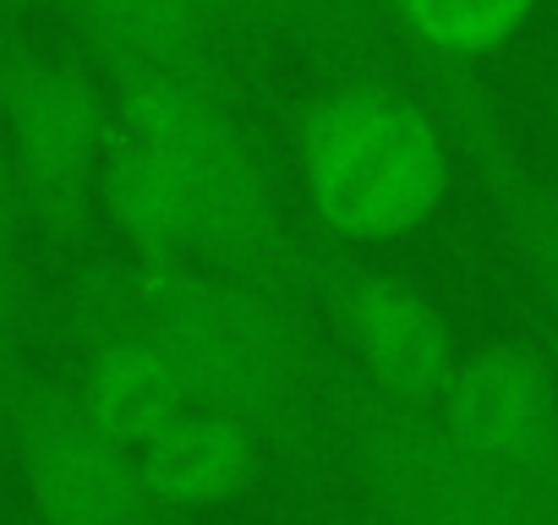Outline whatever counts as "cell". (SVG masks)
<instances>
[{"label":"cell","instance_id":"1","mask_svg":"<svg viewBox=\"0 0 558 525\" xmlns=\"http://www.w3.org/2000/svg\"><path fill=\"white\" fill-rule=\"evenodd\" d=\"M56 313L72 329H132L154 340L192 405L235 422L291 487H335L329 394L340 356L307 307L208 262L83 257L61 274Z\"/></svg>","mask_w":558,"mask_h":525},{"label":"cell","instance_id":"2","mask_svg":"<svg viewBox=\"0 0 558 525\" xmlns=\"http://www.w3.org/2000/svg\"><path fill=\"white\" fill-rule=\"evenodd\" d=\"M110 94L121 126L148 137L181 181L192 262L313 313V230L291 213L235 88L208 77H110Z\"/></svg>","mask_w":558,"mask_h":525},{"label":"cell","instance_id":"3","mask_svg":"<svg viewBox=\"0 0 558 525\" xmlns=\"http://www.w3.org/2000/svg\"><path fill=\"white\" fill-rule=\"evenodd\" d=\"M313 235L400 241L449 192L454 143L411 77H335L291 115Z\"/></svg>","mask_w":558,"mask_h":525},{"label":"cell","instance_id":"4","mask_svg":"<svg viewBox=\"0 0 558 525\" xmlns=\"http://www.w3.org/2000/svg\"><path fill=\"white\" fill-rule=\"evenodd\" d=\"M329 460L335 487L384 525H558V509L482 465L438 411L367 389L345 362L329 394Z\"/></svg>","mask_w":558,"mask_h":525},{"label":"cell","instance_id":"5","mask_svg":"<svg viewBox=\"0 0 558 525\" xmlns=\"http://www.w3.org/2000/svg\"><path fill=\"white\" fill-rule=\"evenodd\" d=\"M0 132H7L28 235L66 274L88 257L99 170L116 137V94L83 56L34 45L0 7Z\"/></svg>","mask_w":558,"mask_h":525},{"label":"cell","instance_id":"6","mask_svg":"<svg viewBox=\"0 0 558 525\" xmlns=\"http://www.w3.org/2000/svg\"><path fill=\"white\" fill-rule=\"evenodd\" d=\"M0 449L45 525H181L143 487L137 454L121 449L28 351H0Z\"/></svg>","mask_w":558,"mask_h":525},{"label":"cell","instance_id":"7","mask_svg":"<svg viewBox=\"0 0 558 525\" xmlns=\"http://www.w3.org/2000/svg\"><path fill=\"white\" fill-rule=\"evenodd\" d=\"M405 77L444 121L454 143V164H465L471 186L482 192L558 345V175L514 132V121L504 115V105L493 99L476 66L433 50H405Z\"/></svg>","mask_w":558,"mask_h":525},{"label":"cell","instance_id":"8","mask_svg":"<svg viewBox=\"0 0 558 525\" xmlns=\"http://www.w3.org/2000/svg\"><path fill=\"white\" fill-rule=\"evenodd\" d=\"M313 313H324L340 334L335 356L345 373L400 405L438 411L465 340L422 285L362 257L356 246L313 235Z\"/></svg>","mask_w":558,"mask_h":525},{"label":"cell","instance_id":"9","mask_svg":"<svg viewBox=\"0 0 558 525\" xmlns=\"http://www.w3.org/2000/svg\"><path fill=\"white\" fill-rule=\"evenodd\" d=\"M438 416L482 465L558 509V378L531 340L493 334L465 345Z\"/></svg>","mask_w":558,"mask_h":525},{"label":"cell","instance_id":"10","mask_svg":"<svg viewBox=\"0 0 558 525\" xmlns=\"http://www.w3.org/2000/svg\"><path fill=\"white\" fill-rule=\"evenodd\" d=\"M72 367L61 373L77 394V405L121 443V449H143L154 443L175 416L192 411L186 383L175 378L170 356L132 334V329H72Z\"/></svg>","mask_w":558,"mask_h":525},{"label":"cell","instance_id":"11","mask_svg":"<svg viewBox=\"0 0 558 525\" xmlns=\"http://www.w3.org/2000/svg\"><path fill=\"white\" fill-rule=\"evenodd\" d=\"M137 471H143V487L154 492V503L170 520L192 525V514L230 503L246 487H257L263 471H268V454L235 422L192 405L154 443L137 449Z\"/></svg>","mask_w":558,"mask_h":525},{"label":"cell","instance_id":"12","mask_svg":"<svg viewBox=\"0 0 558 525\" xmlns=\"http://www.w3.org/2000/svg\"><path fill=\"white\" fill-rule=\"evenodd\" d=\"M99 219H110V230L126 246L121 257L132 262H192L181 181L148 137L121 126V115H116V137L99 170Z\"/></svg>","mask_w":558,"mask_h":525},{"label":"cell","instance_id":"13","mask_svg":"<svg viewBox=\"0 0 558 525\" xmlns=\"http://www.w3.org/2000/svg\"><path fill=\"white\" fill-rule=\"evenodd\" d=\"M405 50H433L476 66V56L509 45L536 0H378Z\"/></svg>","mask_w":558,"mask_h":525},{"label":"cell","instance_id":"14","mask_svg":"<svg viewBox=\"0 0 558 525\" xmlns=\"http://www.w3.org/2000/svg\"><path fill=\"white\" fill-rule=\"evenodd\" d=\"M34 334H39V291L28 269V219H23L7 132H0V351H28Z\"/></svg>","mask_w":558,"mask_h":525},{"label":"cell","instance_id":"15","mask_svg":"<svg viewBox=\"0 0 558 525\" xmlns=\"http://www.w3.org/2000/svg\"><path fill=\"white\" fill-rule=\"evenodd\" d=\"M279 525H384L367 509H356L340 487H291L279 503Z\"/></svg>","mask_w":558,"mask_h":525},{"label":"cell","instance_id":"16","mask_svg":"<svg viewBox=\"0 0 558 525\" xmlns=\"http://www.w3.org/2000/svg\"><path fill=\"white\" fill-rule=\"evenodd\" d=\"M17 525H45V520H17Z\"/></svg>","mask_w":558,"mask_h":525}]
</instances>
